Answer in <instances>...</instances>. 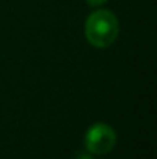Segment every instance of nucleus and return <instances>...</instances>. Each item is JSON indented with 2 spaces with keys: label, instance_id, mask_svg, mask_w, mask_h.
<instances>
[{
  "label": "nucleus",
  "instance_id": "obj_1",
  "mask_svg": "<svg viewBox=\"0 0 157 159\" xmlns=\"http://www.w3.org/2000/svg\"><path fill=\"white\" fill-rule=\"evenodd\" d=\"M85 36L96 48L112 45L119 36V20L108 9H97L85 22Z\"/></svg>",
  "mask_w": 157,
  "mask_h": 159
},
{
  "label": "nucleus",
  "instance_id": "obj_2",
  "mask_svg": "<svg viewBox=\"0 0 157 159\" xmlns=\"http://www.w3.org/2000/svg\"><path fill=\"white\" fill-rule=\"evenodd\" d=\"M117 136L108 124H94L85 133V147L93 155H106L116 145Z\"/></svg>",
  "mask_w": 157,
  "mask_h": 159
},
{
  "label": "nucleus",
  "instance_id": "obj_3",
  "mask_svg": "<svg viewBox=\"0 0 157 159\" xmlns=\"http://www.w3.org/2000/svg\"><path fill=\"white\" fill-rule=\"evenodd\" d=\"M106 2H108V0H86V3H88L89 6H102Z\"/></svg>",
  "mask_w": 157,
  "mask_h": 159
}]
</instances>
